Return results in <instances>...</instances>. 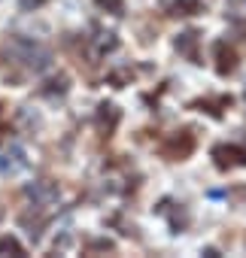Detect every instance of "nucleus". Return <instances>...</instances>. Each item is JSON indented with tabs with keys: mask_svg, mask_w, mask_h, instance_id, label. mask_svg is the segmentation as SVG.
<instances>
[{
	"mask_svg": "<svg viewBox=\"0 0 246 258\" xmlns=\"http://www.w3.org/2000/svg\"><path fill=\"white\" fill-rule=\"evenodd\" d=\"M0 249H4V252H16V255H22V246H19L13 237H4V240H0Z\"/></svg>",
	"mask_w": 246,
	"mask_h": 258,
	"instance_id": "nucleus-2",
	"label": "nucleus"
},
{
	"mask_svg": "<svg viewBox=\"0 0 246 258\" xmlns=\"http://www.w3.org/2000/svg\"><path fill=\"white\" fill-rule=\"evenodd\" d=\"M213 158L216 164L225 170V167H237V164H246V152L243 149H234V146H216L213 149Z\"/></svg>",
	"mask_w": 246,
	"mask_h": 258,
	"instance_id": "nucleus-1",
	"label": "nucleus"
}]
</instances>
